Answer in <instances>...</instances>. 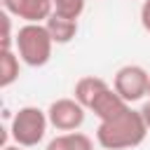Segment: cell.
<instances>
[{"label":"cell","mask_w":150,"mask_h":150,"mask_svg":"<svg viewBox=\"0 0 150 150\" xmlns=\"http://www.w3.org/2000/svg\"><path fill=\"white\" fill-rule=\"evenodd\" d=\"M84 115H87V108L80 101H75V98H56L47 108L49 124L56 131H63V134L77 131L84 124Z\"/></svg>","instance_id":"5b68a950"},{"label":"cell","mask_w":150,"mask_h":150,"mask_svg":"<svg viewBox=\"0 0 150 150\" xmlns=\"http://www.w3.org/2000/svg\"><path fill=\"white\" fill-rule=\"evenodd\" d=\"M112 89L131 105V103L141 101L143 96H148V91H150V75H148V70L143 66L127 63V66H122L115 73Z\"/></svg>","instance_id":"277c9868"},{"label":"cell","mask_w":150,"mask_h":150,"mask_svg":"<svg viewBox=\"0 0 150 150\" xmlns=\"http://www.w3.org/2000/svg\"><path fill=\"white\" fill-rule=\"evenodd\" d=\"M141 26L150 33V0H143L141 5Z\"/></svg>","instance_id":"4fadbf2b"},{"label":"cell","mask_w":150,"mask_h":150,"mask_svg":"<svg viewBox=\"0 0 150 150\" xmlns=\"http://www.w3.org/2000/svg\"><path fill=\"white\" fill-rule=\"evenodd\" d=\"M47 127H49V117H47L45 110H40L38 105H23L12 117L9 134H12L16 145L33 148V145H38L45 138Z\"/></svg>","instance_id":"3957f363"},{"label":"cell","mask_w":150,"mask_h":150,"mask_svg":"<svg viewBox=\"0 0 150 150\" xmlns=\"http://www.w3.org/2000/svg\"><path fill=\"white\" fill-rule=\"evenodd\" d=\"M52 2H54V14L77 21L82 16V12H84V2L87 0H52Z\"/></svg>","instance_id":"8fae6325"},{"label":"cell","mask_w":150,"mask_h":150,"mask_svg":"<svg viewBox=\"0 0 150 150\" xmlns=\"http://www.w3.org/2000/svg\"><path fill=\"white\" fill-rule=\"evenodd\" d=\"M105 89H110V84L103 80V77H96V75H84V77H80L77 82H75V91H73V98L75 101H80L87 110L94 105V101L105 91Z\"/></svg>","instance_id":"52a82bcc"},{"label":"cell","mask_w":150,"mask_h":150,"mask_svg":"<svg viewBox=\"0 0 150 150\" xmlns=\"http://www.w3.org/2000/svg\"><path fill=\"white\" fill-rule=\"evenodd\" d=\"M16 54L19 59L30 66V68H40L52 59V47L54 40L47 30L45 23H23L16 30Z\"/></svg>","instance_id":"7a4b0ae2"},{"label":"cell","mask_w":150,"mask_h":150,"mask_svg":"<svg viewBox=\"0 0 150 150\" xmlns=\"http://www.w3.org/2000/svg\"><path fill=\"white\" fill-rule=\"evenodd\" d=\"M141 117H143L145 127L150 129V101H148V103H143V108H141Z\"/></svg>","instance_id":"5bb4252c"},{"label":"cell","mask_w":150,"mask_h":150,"mask_svg":"<svg viewBox=\"0 0 150 150\" xmlns=\"http://www.w3.org/2000/svg\"><path fill=\"white\" fill-rule=\"evenodd\" d=\"M45 26H47L54 45H68V42L77 35V21L63 19V16H59V14H52V16L45 21Z\"/></svg>","instance_id":"ba28073f"},{"label":"cell","mask_w":150,"mask_h":150,"mask_svg":"<svg viewBox=\"0 0 150 150\" xmlns=\"http://www.w3.org/2000/svg\"><path fill=\"white\" fill-rule=\"evenodd\" d=\"M45 150H94V143L87 134L82 131H68V134H59L54 136Z\"/></svg>","instance_id":"9c48e42d"},{"label":"cell","mask_w":150,"mask_h":150,"mask_svg":"<svg viewBox=\"0 0 150 150\" xmlns=\"http://www.w3.org/2000/svg\"><path fill=\"white\" fill-rule=\"evenodd\" d=\"M14 42H16V38H12V16L7 12H2V40H0V47L12 49Z\"/></svg>","instance_id":"7c38bea8"},{"label":"cell","mask_w":150,"mask_h":150,"mask_svg":"<svg viewBox=\"0 0 150 150\" xmlns=\"http://www.w3.org/2000/svg\"><path fill=\"white\" fill-rule=\"evenodd\" d=\"M2 9L26 23H45L54 14L52 0H2Z\"/></svg>","instance_id":"8992f818"},{"label":"cell","mask_w":150,"mask_h":150,"mask_svg":"<svg viewBox=\"0 0 150 150\" xmlns=\"http://www.w3.org/2000/svg\"><path fill=\"white\" fill-rule=\"evenodd\" d=\"M148 131L150 129L145 127L141 110H134L129 103H124L115 112L98 120L96 143L103 150H131L145 141Z\"/></svg>","instance_id":"6da1fadb"},{"label":"cell","mask_w":150,"mask_h":150,"mask_svg":"<svg viewBox=\"0 0 150 150\" xmlns=\"http://www.w3.org/2000/svg\"><path fill=\"white\" fill-rule=\"evenodd\" d=\"M19 61H21L19 54H14L12 49L0 52V89H7L19 80V75H21Z\"/></svg>","instance_id":"30bf717a"},{"label":"cell","mask_w":150,"mask_h":150,"mask_svg":"<svg viewBox=\"0 0 150 150\" xmlns=\"http://www.w3.org/2000/svg\"><path fill=\"white\" fill-rule=\"evenodd\" d=\"M2 150H23V148H21V145H16V143H14V145H5V148H2Z\"/></svg>","instance_id":"9a60e30c"},{"label":"cell","mask_w":150,"mask_h":150,"mask_svg":"<svg viewBox=\"0 0 150 150\" xmlns=\"http://www.w3.org/2000/svg\"><path fill=\"white\" fill-rule=\"evenodd\" d=\"M148 96H150V91H148Z\"/></svg>","instance_id":"2e32d148"}]
</instances>
